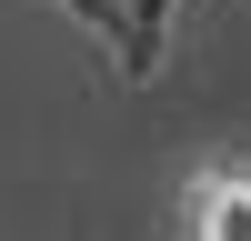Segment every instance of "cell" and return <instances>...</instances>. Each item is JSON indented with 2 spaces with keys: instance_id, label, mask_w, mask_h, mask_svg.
<instances>
[{
  "instance_id": "1",
  "label": "cell",
  "mask_w": 251,
  "mask_h": 241,
  "mask_svg": "<svg viewBox=\"0 0 251 241\" xmlns=\"http://www.w3.org/2000/svg\"><path fill=\"white\" fill-rule=\"evenodd\" d=\"M60 10L100 30V50H111V71H121V80H151V71H161V40H171V10H181V0H60Z\"/></svg>"
}]
</instances>
